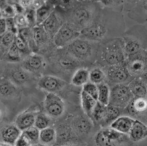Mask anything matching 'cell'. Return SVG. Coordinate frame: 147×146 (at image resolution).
<instances>
[{"label":"cell","mask_w":147,"mask_h":146,"mask_svg":"<svg viewBox=\"0 0 147 146\" xmlns=\"http://www.w3.org/2000/svg\"><path fill=\"white\" fill-rule=\"evenodd\" d=\"M122 13L102 6L92 24L81 32V37L101 43L119 38L126 31Z\"/></svg>","instance_id":"cell-1"},{"label":"cell","mask_w":147,"mask_h":146,"mask_svg":"<svg viewBox=\"0 0 147 146\" xmlns=\"http://www.w3.org/2000/svg\"><path fill=\"white\" fill-rule=\"evenodd\" d=\"M102 7L99 1H74L69 8L62 9L65 23L81 33L92 24Z\"/></svg>","instance_id":"cell-2"},{"label":"cell","mask_w":147,"mask_h":146,"mask_svg":"<svg viewBox=\"0 0 147 146\" xmlns=\"http://www.w3.org/2000/svg\"><path fill=\"white\" fill-rule=\"evenodd\" d=\"M49 66L55 76L62 78L66 77L68 82L76 71L79 68H86L67 52L64 48H55L47 54L45 57Z\"/></svg>","instance_id":"cell-3"},{"label":"cell","mask_w":147,"mask_h":146,"mask_svg":"<svg viewBox=\"0 0 147 146\" xmlns=\"http://www.w3.org/2000/svg\"><path fill=\"white\" fill-rule=\"evenodd\" d=\"M125 61L126 56L121 37L99 43L95 65L105 68L121 64Z\"/></svg>","instance_id":"cell-4"},{"label":"cell","mask_w":147,"mask_h":146,"mask_svg":"<svg viewBox=\"0 0 147 146\" xmlns=\"http://www.w3.org/2000/svg\"><path fill=\"white\" fill-rule=\"evenodd\" d=\"M99 44L79 36L63 48L88 68L96 64Z\"/></svg>","instance_id":"cell-5"},{"label":"cell","mask_w":147,"mask_h":146,"mask_svg":"<svg viewBox=\"0 0 147 146\" xmlns=\"http://www.w3.org/2000/svg\"><path fill=\"white\" fill-rule=\"evenodd\" d=\"M126 58L147 48V27L138 24L126 30L121 36Z\"/></svg>","instance_id":"cell-6"},{"label":"cell","mask_w":147,"mask_h":146,"mask_svg":"<svg viewBox=\"0 0 147 146\" xmlns=\"http://www.w3.org/2000/svg\"><path fill=\"white\" fill-rule=\"evenodd\" d=\"M103 68L106 74V83L109 87L119 84L128 85L134 78L129 73L125 62Z\"/></svg>","instance_id":"cell-7"},{"label":"cell","mask_w":147,"mask_h":146,"mask_svg":"<svg viewBox=\"0 0 147 146\" xmlns=\"http://www.w3.org/2000/svg\"><path fill=\"white\" fill-rule=\"evenodd\" d=\"M127 141L126 135L118 132L110 126L104 128L95 137L96 146H121Z\"/></svg>","instance_id":"cell-8"},{"label":"cell","mask_w":147,"mask_h":146,"mask_svg":"<svg viewBox=\"0 0 147 146\" xmlns=\"http://www.w3.org/2000/svg\"><path fill=\"white\" fill-rule=\"evenodd\" d=\"M134 98L127 85L119 84L110 87L109 105L124 109Z\"/></svg>","instance_id":"cell-9"},{"label":"cell","mask_w":147,"mask_h":146,"mask_svg":"<svg viewBox=\"0 0 147 146\" xmlns=\"http://www.w3.org/2000/svg\"><path fill=\"white\" fill-rule=\"evenodd\" d=\"M126 67L134 78L140 77L147 71V52L142 50L126 58Z\"/></svg>","instance_id":"cell-10"},{"label":"cell","mask_w":147,"mask_h":146,"mask_svg":"<svg viewBox=\"0 0 147 146\" xmlns=\"http://www.w3.org/2000/svg\"><path fill=\"white\" fill-rule=\"evenodd\" d=\"M124 10L128 17L140 24L147 23V1H126Z\"/></svg>","instance_id":"cell-11"},{"label":"cell","mask_w":147,"mask_h":146,"mask_svg":"<svg viewBox=\"0 0 147 146\" xmlns=\"http://www.w3.org/2000/svg\"><path fill=\"white\" fill-rule=\"evenodd\" d=\"M20 65L28 72L39 75L46 70L47 62L44 55L33 52L22 60Z\"/></svg>","instance_id":"cell-12"},{"label":"cell","mask_w":147,"mask_h":146,"mask_svg":"<svg viewBox=\"0 0 147 146\" xmlns=\"http://www.w3.org/2000/svg\"><path fill=\"white\" fill-rule=\"evenodd\" d=\"M33 38L38 52L48 54L57 48L53 40L49 36L42 25L36 26L32 28Z\"/></svg>","instance_id":"cell-13"},{"label":"cell","mask_w":147,"mask_h":146,"mask_svg":"<svg viewBox=\"0 0 147 146\" xmlns=\"http://www.w3.org/2000/svg\"><path fill=\"white\" fill-rule=\"evenodd\" d=\"M65 23L62 9L59 6L56 5L55 10L42 25L49 36L53 39L54 36Z\"/></svg>","instance_id":"cell-14"},{"label":"cell","mask_w":147,"mask_h":146,"mask_svg":"<svg viewBox=\"0 0 147 146\" xmlns=\"http://www.w3.org/2000/svg\"><path fill=\"white\" fill-rule=\"evenodd\" d=\"M37 85L38 88L48 93L57 94L68 85V82L59 77L45 75L38 80Z\"/></svg>","instance_id":"cell-15"},{"label":"cell","mask_w":147,"mask_h":146,"mask_svg":"<svg viewBox=\"0 0 147 146\" xmlns=\"http://www.w3.org/2000/svg\"><path fill=\"white\" fill-rule=\"evenodd\" d=\"M80 36V33L76 31L67 23H65L54 36L53 40L57 48L62 49L68 46Z\"/></svg>","instance_id":"cell-16"},{"label":"cell","mask_w":147,"mask_h":146,"mask_svg":"<svg viewBox=\"0 0 147 146\" xmlns=\"http://www.w3.org/2000/svg\"><path fill=\"white\" fill-rule=\"evenodd\" d=\"M45 113L50 118L61 116L65 110V105L63 99L57 94L47 93L44 102Z\"/></svg>","instance_id":"cell-17"},{"label":"cell","mask_w":147,"mask_h":146,"mask_svg":"<svg viewBox=\"0 0 147 146\" xmlns=\"http://www.w3.org/2000/svg\"><path fill=\"white\" fill-rule=\"evenodd\" d=\"M33 74L26 71L21 65L13 67L8 74V80L17 87L27 85L32 82Z\"/></svg>","instance_id":"cell-18"},{"label":"cell","mask_w":147,"mask_h":146,"mask_svg":"<svg viewBox=\"0 0 147 146\" xmlns=\"http://www.w3.org/2000/svg\"><path fill=\"white\" fill-rule=\"evenodd\" d=\"M127 113L132 116L147 115V98H134L124 109Z\"/></svg>","instance_id":"cell-19"},{"label":"cell","mask_w":147,"mask_h":146,"mask_svg":"<svg viewBox=\"0 0 147 146\" xmlns=\"http://www.w3.org/2000/svg\"><path fill=\"white\" fill-rule=\"evenodd\" d=\"M38 113L33 111H26L17 116L15 121V125L22 131H26L34 126L36 116Z\"/></svg>","instance_id":"cell-20"},{"label":"cell","mask_w":147,"mask_h":146,"mask_svg":"<svg viewBox=\"0 0 147 146\" xmlns=\"http://www.w3.org/2000/svg\"><path fill=\"white\" fill-rule=\"evenodd\" d=\"M22 132L15 124L6 125L1 131V137L3 142L14 146Z\"/></svg>","instance_id":"cell-21"},{"label":"cell","mask_w":147,"mask_h":146,"mask_svg":"<svg viewBox=\"0 0 147 146\" xmlns=\"http://www.w3.org/2000/svg\"><path fill=\"white\" fill-rule=\"evenodd\" d=\"M129 139L132 142L142 141L147 137V126L138 119H134L129 134Z\"/></svg>","instance_id":"cell-22"},{"label":"cell","mask_w":147,"mask_h":146,"mask_svg":"<svg viewBox=\"0 0 147 146\" xmlns=\"http://www.w3.org/2000/svg\"><path fill=\"white\" fill-rule=\"evenodd\" d=\"M134 119L127 116H120L112 123L110 126L121 133L128 135L133 125Z\"/></svg>","instance_id":"cell-23"},{"label":"cell","mask_w":147,"mask_h":146,"mask_svg":"<svg viewBox=\"0 0 147 146\" xmlns=\"http://www.w3.org/2000/svg\"><path fill=\"white\" fill-rule=\"evenodd\" d=\"M55 131L57 134L55 144L57 146L68 144L72 139V129L68 125L60 124L57 126Z\"/></svg>","instance_id":"cell-24"},{"label":"cell","mask_w":147,"mask_h":146,"mask_svg":"<svg viewBox=\"0 0 147 146\" xmlns=\"http://www.w3.org/2000/svg\"><path fill=\"white\" fill-rule=\"evenodd\" d=\"M55 1H47L45 4L36 11V26L41 25L55 10Z\"/></svg>","instance_id":"cell-25"},{"label":"cell","mask_w":147,"mask_h":146,"mask_svg":"<svg viewBox=\"0 0 147 146\" xmlns=\"http://www.w3.org/2000/svg\"><path fill=\"white\" fill-rule=\"evenodd\" d=\"M134 98L146 97L147 86L140 77L135 78L128 85Z\"/></svg>","instance_id":"cell-26"},{"label":"cell","mask_w":147,"mask_h":146,"mask_svg":"<svg viewBox=\"0 0 147 146\" xmlns=\"http://www.w3.org/2000/svg\"><path fill=\"white\" fill-rule=\"evenodd\" d=\"M72 124L75 131L80 134L88 133L92 127L90 120L81 116H77L74 118Z\"/></svg>","instance_id":"cell-27"},{"label":"cell","mask_w":147,"mask_h":146,"mask_svg":"<svg viewBox=\"0 0 147 146\" xmlns=\"http://www.w3.org/2000/svg\"><path fill=\"white\" fill-rule=\"evenodd\" d=\"M71 84L76 87H83L89 82V70L87 68H79L75 72L71 79Z\"/></svg>","instance_id":"cell-28"},{"label":"cell","mask_w":147,"mask_h":146,"mask_svg":"<svg viewBox=\"0 0 147 146\" xmlns=\"http://www.w3.org/2000/svg\"><path fill=\"white\" fill-rule=\"evenodd\" d=\"M57 134L55 129L49 126L40 131L39 143L44 145L53 146L55 144Z\"/></svg>","instance_id":"cell-29"},{"label":"cell","mask_w":147,"mask_h":146,"mask_svg":"<svg viewBox=\"0 0 147 146\" xmlns=\"http://www.w3.org/2000/svg\"><path fill=\"white\" fill-rule=\"evenodd\" d=\"M81 101L84 111L91 119L92 113L98 101L96 100L92 97L82 90L81 93Z\"/></svg>","instance_id":"cell-30"},{"label":"cell","mask_w":147,"mask_h":146,"mask_svg":"<svg viewBox=\"0 0 147 146\" xmlns=\"http://www.w3.org/2000/svg\"><path fill=\"white\" fill-rule=\"evenodd\" d=\"M20 90L18 87L10 80H4L0 82V95L6 98H12L18 95Z\"/></svg>","instance_id":"cell-31"},{"label":"cell","mask_w":147,"mask_h":146,"mask_svg":"<svg viewBox=\"0 0 147 146\" xmlns=\"http://www.w3.org/2000/svg\"><path fill=\"white\" fill-rule=\"evenodd\" d=\"M95 65L89 70V82L96 85L106 83V74L105 70L102 67Z\"/></svg>","instance_id":"cell-32"},{"label":"cell","mask_w":147,"mask_h":146,"mask_svg":"<svg viewBox=\"0 0 147 146\" xmlns=\"http://www.w3.org/2000/svg\"><path fill=\"white\" fill-rule=\"evenodd\" d=\"M14 43L20 52L22 60L33 53L28 43L19 32L16 36Z\"/></svg>","instance_id":"cell-33"},{"label":"cell","mask_w":147,"mask_h":146,"mask_svg":"<svg viewBox=\"0 0 147 146\" xmlns=\"http://www.w3.org/2000/svg\"><path fill=\"white\" fill-rule=\"evenodd\" d=\"M106 106L97 101L92 113L91 119L103 125L106 117Z\"/></svg>","instance_id":"cell-34"},{"label":"cell","mask_w":147,"mask_h":146,"mask_svg":"<svg viewBox=\"0 0 147 146\" xmlns=\"http://www.w3.org/2000/svg\"><path fill=\"white\" fill-rule=\"evenodd\" d=\"M106 109V117L103 125V126L111 125L114 121L120 116L121 110H123L109 104L107 106Z\"/></svg>","instance_id":"cell-35"},{"label":"cell","mask_w":147,"mask_h":146,"mask_svg":"<svg viewBox=\"0 0 147 146\" xmlns=\"http://www.w3.org/2000/svg\"><path fill=\"white\" fill-rule=\"evenodd\" d=\"M98 85V101L105 106L109 104L110 97V87L106 83Z\"/></svg>","instance_id":"cell-36"},{"label":"cell","mask_w":147,"mask_h":146,"mask_svg":"<svg viewBox=\"0 0 147 146\" xmlns=\"http://www.w3.org/2000/svg\"><path fill=\"white\" fill-rule=\"evenodd\" d=\"M50 118L45 113H38L36 116L34 126L40 131L51 126V120Z\"/></svg>","instance_id":"cell-37"},{"label":"cell","mask_w":147,"mask_h":146,"mask_svg":"<svg viewBox=\"0 0 147 146\" xmlns=\"http://www.w3.org/2000/svg\"><path fill=\"white\" fill-rule=\"evenodd\" d=\"M0 11L2 17L4 18L14 17L17 14L13 3L10 4L5 1H0Z\"/></svg>","instance_id":"cell-38"},{"label":"cell","mask_w":147,"mask_h":146,"mask_svg":"<svg viewBox=\"0 0 147 146\" xmlns=\"http://www.w3.org/2000/svg\"><path fill=\"white\" fill-rule=\"evenodd\" d=\"M102 6L122 13L126 1H99Z\"/></svg>","instance_id":"cell-39"},{"label":"cell","mask_w":147,"mask_h":146,"mask_svg":"<svg viewBox=\"0 0 147 146\" xmlns=\"http://www.w3.org/2000/svg\"><path fill=\"white\" fill-rule=\"evenodd\" d=\"M16 34L10 32H6L3 36L0 37V43L1 46V49L3 48L7 50L13 44L16 37Z\"/></svg>","instance_id":"cell-40"},{"label":"cell","mask_w":147,"mask_h":146,"mask_svg":"<svg viewBox=\"0 0 147 146\" xmlns=\"http://www.w3.org/2000/svg\"><path fill=\"white\" fill-rule=\"evenodd\" d=\"M6 59L11 62L17 63L21 61L22 58L20 52L18 49L17 48L14 42L7 51Z\"/></svg>","instance_id":"cell-41"},{"label":"cell","mask_w":147,"mask_h":146,"mask_svg":"<svg viewBox=\"0 0 147 146\" xmlns=\"http://www.w3.org/2000/svg\"><path fill=\"white\" fill-rule=\"evenodd\" d=\"M40 131L34 126L22 132L27 136L31 142L32 146H34L39 143Z\"/></svg>","instance_id":"cell-42"},{"label":"cell","mask_w":147,"mask_h":146,"mask_svg":"<svg viewBox=\"0 0 147 146\" xmlns=\"http://www.w3.org/2000/svg\"><path fill=\"white\" fill-rule=\"evenodd\" d=\"M82 91H84L96 100L98 101V85L96 84H93L90 82L87 83L83 86Z\"/></svg>","instance_id":"cell-43"},{"label":"cell","mask_w":147,"mask_h":146,"mask_svg":"<svg viewBox=\"0 0 147 146\" xmlns=\"http://www.w3.org/2000/svg\"><path fill=\"white\" fill-rule=\"evenodd\" d=\"M16 27L19 31L28 27L27 20L24 13H17L13 17Z\"/></svg>","instance_id":"cell-44"},{"label":"cell","mask_w":147,"mask_h":146,"mask_svg":"<svg viewBox=\"0 0 147 146\" xmlns=\"http://www.w3.org/2000/svg\"><path fill=\"white\" fill-rule=\"evenodd\" d=\"M24 14L27 20L28 27L32 28L36 26V11L29 9L24 11Z\"/></svg>","instance_id":"cell-45"},{"label":"cell","mask_w":147,"mask_h":146,"mask_svg":"<svg viewBox=\"0 0 147 146\" xmlns=\"http://www.w3.org/2000/svg\"><path fill=\"white\" fill-rule=\"evenodd\" d=\"M14 146H33L28 138L23 132H22L21 135H20V136L16 141Z\"/></svg>","instance_id":"cell-46"},{"label":"cell","mask_w":147,"mask_h":146,"mask_svg":"<svg viewBox=\"0 0 147 146\" xmlns=\"http://www.w3.org/2000/svg\"><path fill=\"white\" fill-rule=\"evenodd\" d=\"M5 20L7 31L13 33L16 35L18 34L19 31L16 27L13 17L6 18H5Z\"/></svg>","instance_id":"cell-47"},{"label":"cell","mask_w":147,"mask_h":146,"mask_svg":"<svg viewBox=\"0 0 147 146\" xmlns=\"http://www.w3.org/2000/svg\"><path fill=\"white\" fill-rule=\"evenodd\" d=\"M7 31L5 18L1 17L0 18V37L3 36Z\"/></svg>","instance_id":"cell-48"},{"label":"cell","mask_w":147,"mask_h":146,"mask_svg":"<svg viewBox=\"0 0 147 146\" xmlns=\"http://www.w3.org/2000/svg\"><path fill=\"white\" fill-rule=\"evenodd\" d=\"M45 1H32L31 9L36 11L45 4Z\"/></svg>","instance_id":"cell-49"},{"label":"cell","mask_w":147,"mask_h":146,"mask_svg":"<svg viewBox=\"0 0 147 146\" xmlns=\"http://www.w3.org/2000/svg\"><path fill=\"white\" fill-rule=\"evenodd\" d=\"M32 1H19L18 3L26 11L29 9H31Z\"/></svg>","instance_id":"cell-50"},{"label":"cell","mask_w":147,"mask_h":146,"mask_svg":"<svg viewBox=\"0 0 147 146\" xmlns=\"http://www.w3.org/2000/svg\"><path fill=\"white\" fill-rule=\"evenodd\" d=\"M140 78L147 86V71H146L144 74H142V75L140 77Z\"/></svg>","instance_id":"cell-51"},{"label":"cell","mask_w":147,"mask_h":146,"mask_svg":"<svg viewBox=\"0 0 147 146\" xmlns=\"http://www.w3.org/2000/svg\"><path fill=\"white\" fill-rule=\"evenodd\" d=\"M1 146H14L10 144L6 143L4 142H1Z\"/></svg>","instance_id":"cell-52"},{"label":"cell","mask_w":147,"mask_h":146,"mask_svg":"<svg viewBox=\"0 0 147 146\" xmlns=\"http://www.w3.org/2000/svg\"><path fill=\"white\" fill-rule=\"evenodd\" d=\"M33 146H49V145H44V144H42L41 143H38L36 144V145H34Z\"/></svg>","instance_id":"cell-53"},{"label":"cell","mask_w":147,"mask_h":146,"mask_svg":"<svg viewBox=\"0 0 147 146\" xmlns=\"http://www.w3.org/2000/svg\"><path fill=\"white\" fill-rule=\"evenodd\" d=\"M77 146L76 145L72 144H65V145H61V146Z\"/></svg>","instance_id":"cell-54"},{"label":"cell","mask_w":147,"mask_h":146,"mask_svg":"<svg viewBox=\"0 0 147 146\" xmlns=\"http://www.w3.org/2000/svg\"><path fill=\"white\" fill-rule=\"evenodd\" d=\"M2 70H3V68H2V64H1V62L0 61V74L1 73Z\"/></svg>","instance_id":"cell-55"},{"label":"cell","mask_w":147,"mask_h":146,"mask_svg":"<svg viewBox=\"0 0 147 146\" xmlns=\"http://www.w3.org/2000/svg\"><path fill=\"white\" fill-rule=\"evenodd\" d=\"M145 125H146L147 126V120H146V123H145Z\"/></svg>","instance_id":"cell-56"},{"label":"cell","mask_w":147,"mask_h":146,"mask_svg":"<svg viewBox=\"0 0 147 146\" xmlns=\"http://www.w3.org/2000/svg\"><path fill=\"white\" fill-rule=\"evenodd\" d=\"M1 49V43H0V50Z\"/></svg>","instance_id":"cell-57"},{"label":"cell","mask_w":147,"mask_h":146,"mask_svg":"<svg viewBox=\"0 0 147 146\" xmlns=\"http://www.w3.org/2000/svg\"><path fill=\"white\" fill-rule=\"evenodd\" d=\"M1 111L0 110V116H1Z\"/></svg>","instance_id":"cell-58"},{"label":"cell","mask_w":147,"mask_h":146,"mask_svg":"<svg viewBox=\"0 0 147 146\" xmlns=\"http://www.w3.org/2000/svg\"><path fill=\"white\" fill-rule=\"evenodd\" d=\"M0 146H1V142H0Z\"/></svg>","instance_id":"cell-59"},{"label":"cell","mask_w":147,"mask_h":146,"mask_svg":"<svg viewBox=\"0 0 147 146\" xmlns=\"http://www.w3.org/2000/svg\"><path fill=\"white\" fill-rule=\"evenodd\" d=\"M146 26H147V24H146Z\"/></svg>","instance_id":"cell-60"},{"label":"cell","mask_w":147,"mask_h":146,"mask_svg":"<svg viewBox=\"0 0 147 146\" xmlns=\"http://www.w3.org/2000/svg\"><path fill=\"white\" fill-rule=\"evenodd\" d=\"M146 51H147V49H146Z\"/></svg>","instance_id":"cell-61"},{"label":"cell","mask_w":147,"mask_h":146,"mask_svg":"<svg viewBox=\"0 0 147 146\" xmlns=\"http://www.w3.org/2000/svg\"><path fill=\"white\" fill-rule=\"evenodd\" d=\"M146 97L147 98V96H146Z\"/></svg>","instance_id":"cell-62"}]
</instances>
